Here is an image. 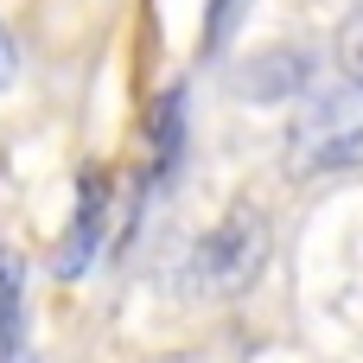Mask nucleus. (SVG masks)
Wrapping results in <instances>:
<instances>
[{"instance_id": "obj_1", "label": "nucleus", "mask_w": 363, "mask_h": 363, "mask_svg": "<svg viewBox=\"0 0 363 363\" xmlns=\"http://www.w3.org/2000/svg\"><path fill=\"white\" fill-rule=\"evenodd\" d=\"M345 166H363V83L313 89L287 128V172L294 179H319V172H345Z\"/></svg>"}, {"instance_id": "obj_2", "label": "nucleus", "mask_w": 363, "mask_h": 363, "mask_svg": "<svg viewBox=\"0 0 363 363\" xmlns=\"http://www.w3.org/2000/svg\"><path fill=\"white\" fill-rule=\"evenodd\" d=\"M268 262V217L255 204H230V217H217L198 249H191V287L198 294H242Z\"/></svg>"}, {"instance_id": "obj_3", "label": "nucleus", "mask_w": 363, "mask_h": 363, "mask_svg": "<svg viewBox=\"0 0 363 363\" xmlns=\"http://www.w3.org/2000/svg\"><path fill=\"white\" fill-rule=\"evenodd\" d=\"M102 211H108V179H83V204L70 217V236H64V255H57V274H83L89 255H96V236H102Z\"/></svg>"}, {"instance_id": "obj_4", "label": "nucleus", "mask_w": 363, "mask_h": 363, "mask_svg": "<svg viewBox=\"0 0 363 363\" xmlns=\"http://www.w3.org/2000/svg\"><path fill=\"white\" fill-rule=\"evenodd\" d=\"M26 338V306H19V262L0 249V357H19Z\"/></svg>"}, {"instance_id": "obj_5", "label": "nucleus", "mask_w": 363, "mask_h": 363, "mask_svg": "<svg viewBox=\"0 0 363 363\" xmlns=\"http://www.w3.org/2000/svg\"><path fill=\"white\" fill-rule=\"evenodd\" d=\"M338 57L351 70V83H363V0L345 13V32H338Z\"/></svg>"}, {"instance_id": "obj_6", "label": "nucleus", "mask_w": 363, "mask_h": 363, "mask_svg": "<svg viewBox=\"0 0 363 363\" xmlns=\"http://www.w3.org/2000/svg\"><path fill=\"white\" fill-rule=\"evenodd\" d=\"M13 77H19V51H13V32L0 26V89H13Z\"/></svg>"}, {"instance_id": "obj_7", "label": "nucleus", "mask_w": 363, "mask_h": 363, "mask_svg": "<svg viewBox=\"0 0 363 363\" xmlns=\"http://www.w3.org/2000/svg\"><path fill=\"white\" fill-rule=\"evenodd\" d=\"M160 363H185V357H160Z\"/></svg>"}]
</instances>
